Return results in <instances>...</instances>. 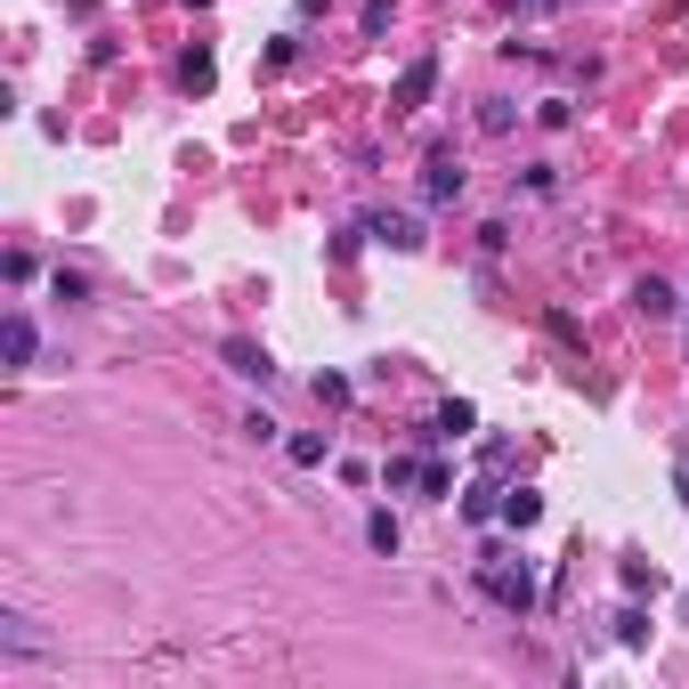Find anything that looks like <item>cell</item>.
<instances>
[{
  "mask_svg": "<svg viewBox=\"0 0 689 689\" xmlns=\"http://www.w3.org/2000/svg\"><path fill=\"white\" fill-rule=\"evenodd\" d=\"M478 592H487L504 617H535V609H544V584H535L528 552H495L487 544V552H478Z\"/></svg>",
  "mask_w": 689,
  "mask_h": 689,
  "instance_id": "obj_1",
  "label": "cell"
},
{
  "mask_svg": "<svg viewBox=\"0 0 689 689\" xmlns=\"http://www.w3.org/2000/svg\"><path fill=\"white\" fill-rule=\"evenodd\" d=\"M463 187H471L463 155H447V146H438V155L422 162V203H463Z\"/></svg>",
  "mask_w": 689,
  "mask_h": 689,
  "instance_id": "obj_2",
  "label": "cell"
},
{
  "mask_svg": "<svg viewBox=\"0 0 689 689\" xmlns=\"http://www.w3.org/2000/svg\"><path fill=\"white\" fill-rule=\"evenodd\" d=\"M430 90H438V49H422V57H414V66L398 74L389 106H398V114H422V106H430Z\"/></svg>",
  "mask_w": 689,
  "mask_h": 689,
  "instance_id": "obj_3",
  "label": "cell"
},
{
  "mask_svg": "<svg viewBox=\"0 0 689 689\" xmlns=\"http://www.w3.org/2000/svg\"><path fill=\"white\" fill-rule=\"evenodd\" d=\"M219 358H227V373H244V382H276V358H268V349L260 341H244V332H227V341H219Z\"/></svg>",
  "mask_w": 689,
  "mask_h": 689,
  "instance_id": "obj_4",
  "label": "cell"
},
{
  "mask_svg": "<svg viewBox=\"0 0 689 689\" xmlns=\"http://www.w3.org/2000/svg\"><path fill=\"white\" fill-rule=\"evenodd\" d=\"M447 438H454V447L478 438V406H471V398H447V406H438V422L422 430V447H447Z\"/></svg>",
  "mask_w": 689,
  "mask_h": 689,
  "instance_id": "obj_5",
  "label": "cell"
},
{
  "mask_svg": "<svg viewBox=\"0 0 689 689\" xmlns=\"http://www.w3.org/2000/svg\"><path fill=\"white\" fill-rule=\"evenodd\" d=\"M365 236H382L389 252H422V244H430V236H422V219H414V212H373V219H365Z\"/></svg>",
  "mask_w": 689,
  "mask_h": 689,
  "instance_id": "obj_6",
  "label": "cell"
},
{
  "mask_svg": "<svg viewBox=\"0 0 689 689\" xmlns=\"http://www.w3.org/2000/svg\"><path fill=\"white\" fill-rule=\"evenodd\" d=\"M633 317H650V325H665V317H681V292L665 284V276H641L633 284Z\"/></svg>",
  "mask_w": 689,
  "mask_h": 689,
  "instance_id": "obj_7",
  "label": "cell"
},
{
  "mask_svg": "<svg viewBox=\"0 0 689 689\" xmlns=\"http://www.w3.org/2000/svg\"><path fill=\"white\" fill-rule=\"evenodd\" d=\"M33 349H41L33 317H25V308H9V325H0V358H9V365H33Z\"/></svg>",
  "mask_w": 689,
  "mask_h": 689,
  "instance_id": "obj_8",
  "label": "cell"
},
{
  "mask_svg": "<svg viewBox=\"0 0 689 689\" xmlns=\"http://www.w3.org/2000/svg\"><path fill=\"white\" fill-rule=\"evenodd\" d=\"M0 650H9V657H41L49 641H41V624H33V617H16V609H9V617H0Z\"/></svg>",
  "mask_w": 689,
  "mask_h": 689,
  "instance_id": "obj_9",
  "label": "cell"
},
{
  "mask_svg": "<svg viewBox=\"0 0 689 689\" xmlns=\"http://www.w3.org/2000/svg\"><path fill=\"white\" fill-rule=\"evenodd\" d=\"M284 454H292L301 471H317V463H332V430H292V438H284Z\"/></svg>",
  "mask_w": 689,
  "mask_h": 689,
  "instance_id": "obj_10",
  "label": "cell"
},
{
  "mask_svg": "<svg viewBox=\"0 0 689 689\" xmlns=\"http://www.w3.org/2000/svg\"><path fill=\"white\" fill-rule=\"evenodd\" d=\"M617 584H624V592L641 600V592H665V568H657V560H641V552H633V560H617Z\"/></svg>",
  "mask_w": 689,
  "mask_h": 689,
  "instance_id": "obj_11",
  "label": "cell"
},
{
  "mask_svg": "<svg viewBox=\"0 0 689 689\" xmlns=\"http://www.w3.org/2000/svg\"><path fill=\"white\" fill-rule=\"evenodd\" d=\"M535 519H544V495H535V487H504V528L528 535Z\"/></svg>",
  "mask_w": 689,
  "mask_h": 689,
  "instance_id": "obj_12",
  "label": "cell"
},
{
  "mask_svg": "<svg viewBox=\"0 0 689 689\" xmlns=\"http://www.w3.org/2000/svg\"><path fill=\"white\" fill-rule=\"evenodd\" d=\"M609 624H617V650H650V609H641V600H624Z\"/></svg>",
  "mask_w": 689,
  "mask_h": 689,
  "instance_id": "obj_13",
  "label": "cell"
},
{
  "mask_svg": "<svg viewBox=\"0 0 689 689\" xmlns=\"http://www.w3.org/2000/svg\"><path fill=\"white\" fill-rule=\"evenodd\" d=\"M212 81H219L212 49H187V57H179V90H187V98H203V90H212Z\"/></svg>",
  "mask_w": 689,
  "mask_h": 689,
  "instance_id": "obj_14",
  "label": "cell"
},
{
  "mask_svg": "<svg viewBox=\"0 0 689 689\" xmlns=\"http://www.w3.org/2000/svg\"><path fill=\"white\" fill-rule=\"evenodd\" d=\"M422 463H430V447H422V454H389V463H382V478H389V495H406V487H414V495H422Z\"/></svg>",
  "mask_w": 689,
  "mask_h": 689,
  "instance_id": "obj_15",
  "label": "cell"
},
{
  "mask_svg": "<svg viewBox=\"0 0 689 689\" xmlns=\"http://www.w3.org/2000/svg\"><path fill=\"white\" fill-rule=\"evenodd\" d=\"M308 389H317V406H325V414H349V406H358V382H349V373H317Z\"/></svg>",
  "mask_w": 689,
  "mask_h": 689,
  "instance_id": "obj_16",
  "label": "cell"
},
{
  "mask_svg": "<svg viewBox=\"0 0 689 689\" xmlns=\"http://www.w3.org/2000/svg\"><path fill=\"white\" fill-rule=\"evenodd\" d=\"M365 544L382 552V560H398V544H406V528H398V511H373L365 519Z\"/></svg>",
  "mask_w": 689,
  "mask_h": 689,
  "instance_id": "obj_17",
  "label": "cell"
},
{
  "mask_svg": "<svg viewBox=\"0 0 689 689\" xmlns=\"http://www.w3.org/2000/svg\"><path fill=\"white\" fill-rule=\"evenodd\" d=\"M478 131H487V138H511V131H519V106H511V98H478Z\"/></svg>",
  "mask_w": 689,
  "mask_h": 689,
  "instance_id": "obj_18",
  "label": "cell"
},
{
  "mask_svg": "<svg viewBox=\"0 0 689 689\" xmlns=\"http://www.w3.org/2000/svg\"><path fill=\"white\" fill-rule=\"evenodd\" d=\"M49 301H66V308H90V276H81V268H57V276H49Z\"/></svg>",
  "mask_w": 689,
  "mask_h": 689,
  "instance_id": "obj_19",
  "label": "cell"
},
{
  "mask_svg": "<svg viewBox=\"0 0 689 689\" xmlns=\"http://www.w3.org/2000/svg\"><path fill=\"white\" fill-rule=\"evenodd\" d=\"M463 519H471V528H487V519H504V487H471V495H463Z\"/></svg>",
  "mask_w": 689,
  "mask_h": 689,
  "instance_id": "obj_20",
  "label": "cell"
},
{
  "mask_svg": "<svg viewBox=\"0 0 689 689\" xmlns=\"http://www.w3.org/2000/svg\"><path fill=\"white\" fill-rule=\"evenodd\" d=\"M447 495H454V471L430 454V463H422V504H447Z\"/></svg>",
  "mask_w": 689,
  "mask_h": 689,
  "instance_id": "obj_21",
  "label": "cell"
},
{
  "mask_svg": "<svg viewBox=\"0 0 689 689\" xmlns=\"http://www.w3.org/2000/svg\"><path fill=\"white\" fill-rule=\"evenodd\" d=\"M519 187H528V195H560V162H528Z\"/></svg>",
  "mask_w": 689,
  "mask_h": 689,
  "instance_id": "obj_22",
  "label": "cell"
},
{
  "mask_svg": "<svg viewBox=\"0 0 689 689\" xmlns=\"http://www.w3.org/2000/svg\"><path fill=\"white\" fill-rule=\"evenodd\" d=\"M535 122H544V131H576V106H568V98H544V106H535Z\"/></svg>",
  "mask_w": 689,
  "mask_h": 689,
  "instance_id": "obj_23",
  "label": "cell"
},
{
  "mask_svg": "<svg viewBox=\"0 0 689 689\" xmlns=\"http://www.w3.org/2000/svg\"><path fill=\"white\" fill-rule=\"evenodd\" d=\"M544 325H552V341H560V349H584V325L568 317V308H552V317H544Z\"/></svg>",
  "mask_w": 689,
  "mask_h": 689,
  "instance_id": "obj_24",
  "label": "cell"
},
{
  "mask_svg": "<svg viewBox=\"0 0 689 689\" xmlns=\"http://www.w3.org/2000/svg\"><path fill=\"white\" fill-rule=\"evenodd\" d=\"M389 9H398V0H365V16H358L365 41H382V33H389Z\"/></svg>",
  "mask_w": 689,
  "mask_h": 689,
  "instance_id": "obj_25",
  "label": "cell"
},
{
  "mask_svg": "<svg viewBox=\"0 0 689 689\" xmlns=\"http://www.w3.org/2000/svg\"><path fill=\"white\" fill-rule=\"evenodd\" d=\"M292 57H301V41H268V57H260V74H284Z\"/></svg>",
  "mask_w": 689,
  "mask_h": 689,
  "instance_id": "obj_26",
  "label": "cell"
},
{
  "mask_svg": "<svg viewBox=\"0 0 689 689\" xmlns=\"http://www.w3.org/2000/svg\"><path fill=\"white\" fill-rule=\"evenodd\" d=\"M244 438H252V447H268V438H276V414L252 406V414H244Z\"/></svg>",
  "mask_w": 689,
  "mask_h": 689,
  "instance_id": "obj_27",
  "label": "cell"
}]
</instances>
